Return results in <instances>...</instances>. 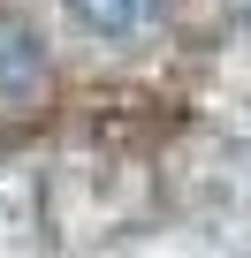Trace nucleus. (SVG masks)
I'll use <instances>...</instances> for the list:
<instances>
[{"mask_svg":"<svg viewBox=\"0 0 251 258\" xmlns=\"http://www.w3.org/2000/svg\"><path fill=\"white\" fill-rule=\"evenodd\" d=\"M69 16L91 23V31H130V23L145 16V0H69Z\"/></svg>","mask_w":251,"mask_h":258,"instance_id":"nucleus-1","label":"nucleus"}]
</instances>
